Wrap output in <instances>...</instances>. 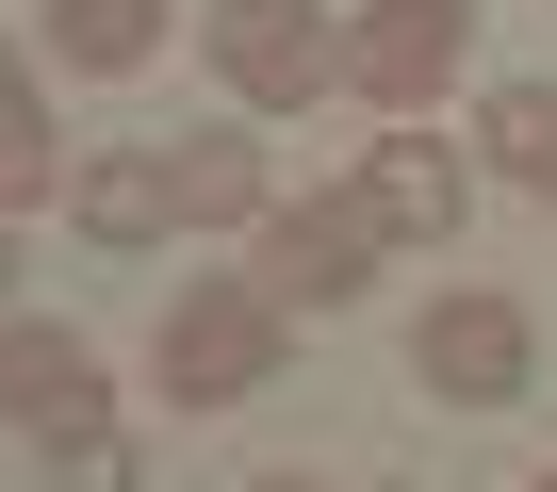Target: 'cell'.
I'll return each instance as SVG.
<instances>
[{"mask_svg":"<svg viewBox=\"0 0 557 492\" xmlns=\"http://www.w3.org/2000/svg\"><path fill=\"white\" fill-rule=\"evenodd\" d=\"M278 361H296V312H278L262 280H181V296H164V329H148L164 410H262V394H278Z\"/></svg>","mask_w":557,"mask_h":492,"instance_id":"cell-1","label":"cell"},{"mask_svg":"<svg viewBox=\"0 0 557 492\" xmlns=\"http://www.w3.org/2000/svg\"><path fill=\"white\" fill-rule=\"evenodd\" d=\"M197 50H213L230 115H312V99L345 83V34L312 17V0H213V17H197Z\"/></svg>","mask_w":557,"mask_h":492,"instance_id":"cell-2","label":"cell"},{"mask_svg":"<svg viewBox=\"0 0 557 492\" xmlns=\"http://www.w3.org/2000/svg\"><path fill=\"white\" fill-rule=\"evenodd\" d=\"M377 246H394V230L361 213V181H345V197H278V213L246 230V280H262L278 312L312 329V312H345V296L377 280Z\"/></svg>","mask_w":557,"mask_h":492,"instance_id":"cell-3","label":"cell"},{"mask_svg":"<svg viewBox=\"0 0 557 492\" xmlns=\"http://www.w3.org/2000/svg\"><path fill=\"white\" fill-rule=\"evenodd\" d=\"M410 378H426L443 410H524V378H541V329H524V296H492V280L426 296V312H410Z\"/></svg>","mask_w":557,"mask_h":492,"instance_id":"cell-4","label":"cell"},{"mask_svg":"<svg viewBox=\"0 0 557 492\" xmlns=\"http://www.w3.org/2000/svg\"><path fill=\"white\" fill-rule=\"evenodd\" d=\"M459 66H475V0H361V34H345V99L377 115H426Z\"/></svg>","mask_w":557,"mask_h":492,"instance_id":"cell-5","label":"cell"},{"mask_svg":"<svg viewBox=\"0 0 557 492\" xmlns=\"http://www.w3.org/2000/svg\"><path fill=\"white\" fill-rule=\"evenodd\" d=\"M361 213H377L394 246H459V213H475V164H459L426 115H394V132L361 148Z\"/></svg>","mask_w":557,"mask_h":492,"instance_id":"cell-6","label":"cell"},{"mask_svg":"<svg viewBox=\"0 0 557 492\" xmlns=\"http://www.w3.org/2000/svg\"><path fill=\"white\" fill-rule=\"evenodd\" d=\"M0 427H34V443H83L115 427V378L83 329H0Z\"/></svg>","mask_w":557,"mask_h":492,"instance_id":"cell-7","label":"cell"},{"mask_svg":"<svg viewBox=\"0 0 557 492\" xmlns=\"http://www.w3.org/2000/svg\"><path fill=\"white\" fill-rule=\"evenodd\" d=\"M66 230L83 246H164L181 230V148H83L66 164Z\"/></svg>","mask_w":557,"mask_h":492,"instance_id":"cell-8","label":"cell"},{"mask_svg":"<svg viewBox=\"0 0 557 492\" xmlns=\"http://www.w3.org/2000/svg\"><path fill=\"white\" fill-rule=\"evenodd\" d=\"M262 213H278V181H262V132H246V115L181 132V230H262Z\"/></svg>","mask_w":557,"mask_h":492,"instance_id":"cell-9","label":"cell"},{"mask_svg":"<svg viewBox=\"0 0 557 492\" xmlns=\"http://www.w3.org/2000/svg\"><path fill=\"white\" fill-rule=\"evenodd\" d=\"M34 197H66V132H50V83H34V50L0 34V213H34Z\"/></svg>","mask_w":557,"mask_h":492,"instance_id":"cell-10","label":"cell"},{"mask_svg":"<svg viewBox=\"0 0 557 492\" xmlns=\"http://www.w3.org/2000/svg\"><path fill=\"white\" fill-rule=\"evenodd\" d=\"M164 17H181V0H50V66H83V83H132V66L164 50Z\"/></svg>","mask_w":557,"mask_h":492,"instance_id":"cell-11","label":"cell"},{"mask_svg":"<svg viewBox=\"0 0 557 492\" xmlns=\"http://www.w3.org/2000/svg\"><path fill=\"white\" fill-rule=\"evenodd\" d=\"M475 148H492V164L557 213V83H492V99H475Z\"/></svg>","mask_w":557,"mask_h":492,"instance_id":"cell-12","label":"cell"},{"mask_svg":"<svg viewBox=\"0 0 557 492\" xmlns=\"http://www.w3.org/2000/svg\"><path fill=\"white\" fill-rule=\"evenodd\" d=\"M50 492H148V459L115 427H83V443H50Z\"/></svg>","mask_w":557,"mask_h":492,"instance_id":"cell-13","label":"cell"},{"mask_svg":"<svg viewBox=\"0 0 557 492\" xmlns=\"http://www.w3.org/2000/svg\"><path fill=\"white\" fill-rule=\"evenodd\" d=\"M246 492H312V476H246Z\"/></svg>","mask_w":557,"mask_h":492,"instance_id":"cell-14","label":"cell"},{"mask_svg":"<svg viewBox=\"0 0 557 492\" xmlns=\"http://www.w3.org/2000/svg\"><path fill=\"white\" fill-rule=\"evenodd\" d=\"M0 280H17V230H0Z\"/></svg>","mask_w":557,"mask_h":492,"instance_id":"cell-15","label":"cell"},{"mask_svg":"<svg viewBox=\"0 0 557 492\" xmlns=\"http://www.w3.org/2000/svg\"><path fill=\"white\" fill-rule=\"evenodd\" d=\"M541 492H557V476H541Z\"/></svg>","mask_w":557,"mask_h":492,"instance_id":"cell-16","label":"cell"}]
</instances>
